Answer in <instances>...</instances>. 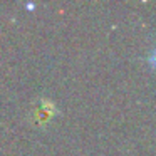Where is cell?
Returning a JSON list of instances; mask_svg holds the SVG:
<instances>
[{
    "label": "cell",
    "mask_w": 156,
    "mask_h": 156,
    "mask_svg": "<svg viewBox=\"0 0 156 156\" xmlns=\"http://www.w3.org/2000/svg\"><path fill=\"white\" fill-rule=\"evenodd\" d=\"M146 61H148V64H149V67L153 69V71L156 72V45L151 49V52L148 54V57H146Z\"/></svg>",
    "instance_id": "obj_1"
}]
</instances>
